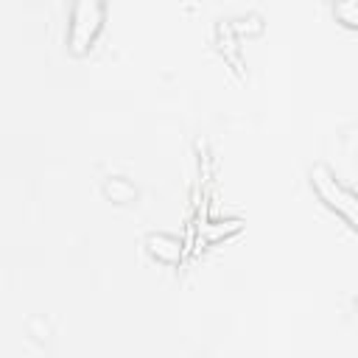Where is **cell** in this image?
<instances>
[{
  "label": "cell",
  "mask_w": 358,
  "mask_h": 358,
  "mask_svg": "<svg viewBox=\"0 0 358 358\" xmlns=\"http://www.w3.org/2000/svg\"><path fill=\"white\" fill-rule=\"evenodd\" d=\"M310 182H313V190L319 193V199L330 210H336L341 218H347V224H352L358 229V193L344 187L324 165H316L310 171Z\"/></svg>",
  "instance_id": "6da1fadb"
},
{
  "label": "cell",
  "mask_w": 358,
  "mask_h": 358,
  "mask_svg": "<svg viewBox=\"0 0 358 358\" xmlns=\"http://www.w3.org/2000/svg\"><path fill=\"white\" fill-rule=\"evenodd\" d=\"M101 22H103V6L101 3H92V0H84V3H76L73 6V17H70V45L73 50H87L90 42L95 39V34L101 31Z\"/></svg>",
  "instance_id": "7a4b0ae2"
},
{
  "label": "cell",
  "mask_w": 358,
  "mask_h": 358,
  "mask_svg": "<svg viewBox=\"0 0 358 358\" xmlns=\"http://www.w3.org/2000/svg\"><path fill=\"white\" fill-rule=\"evenodd\" d=\"M148 252L162 263H176L182 257V241L173 235H148Z\"/></svg>",
  "instance_id": "3957f363"
},
{
  "label": "cell",
  "mask_w": 358,
  "mask_h": 358,
  "mask_svg": "<svg viewBox=\"0 0 358 358\" xmlns=\"http://www.w3.org/2000/svg\"><path fill=\"white\" fill-rule=\"evenodd\" d=\"M103 190H106V196H109L112 201H131V199L137 196L134 185L126 182L123 176H109L106 185H103Z\"/></svg>",
  "instance_id": "277c9868"
},
{
  "label": "cell",
  "mask_w": 358,
  "mask_h": 358,
  "mask_svg": "<svg viewBox=\"0 0 358 358\" xmlns=\"http://www.w3.org/2000/svg\"><path fill=\"white\" fill-rule=\"evenodd\" d=\"M336 11H338V17H344L347 25H355V28H358V3H344V6H338Z\"/></svg>",
  "instance_id": "5b68a950"
}]
</instances>
